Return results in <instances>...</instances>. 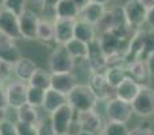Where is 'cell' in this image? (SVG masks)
I'll use <instances>...</instances> for the list:
<instances>
[{
  "instance_id": "1",
  "label": "cell",
  "mask_w": 154,
  "mask_h": 135,
  "mask_svg": "<svg viewBox=\"0 0 154 135\" xmlns=\"http://www.w3.org/2000/svg\"><path fill=\"white\" fill-rule=\"evenodd\" d=\"M66 100L76 112L96 109L99 104V99L88 87V84H77L66 96Z\"/></svg>"
},
{
  "instance_id": "2",
  "label": "cell",
  "mask_w": 154,
  "mask_h": 135,
  "mask_svg": "<svg viewBox=\"0 0 154 135\" xmlns=\"http://www.w3.org/2000/svg\"><path fill=\"white\" fill-rule=\"evenodd\" d=\"M76 61L62 45H54L48 57V70L51 74L72 73Z\"/></svg>"
},
{
  "instance_id": "3",
  "label": "cell",
  "mask_w": 154,
  "mask_h": 135,
  "mask_svg": "<svg viewBox=\"0 0 154 135\" xmlns=\"http://www.w3.org/2000/svg\"><path fill=\"white\" fill-rule=\"evenodd\" d=\"M27 91L29 84L20 80L12 78L4 85L5 106L11 109H18L27 103Z\"/></svg>"
},
{
  "instance_id": "4",
  "label": "cell",
  "mask_w": 154,
  "mask_h": 135,
  "mask_svg": "<svg viewBox=\"0 0 154 135\" xmlns=\"http://www.w3.org/2000/svg\"><path fill=\"white\" fill-rule=\"evenodd\" d=\"M75 119H76V111L68 103L64 104L62 107H60L58 109H56L53 114H50L51 124H53V128L57 135L72 133Z\"/></svg>"
},
{
  "instance_id": "5",
  "label": "cell",
  "mask_w": 154,
  "mask_h": 135,
  "mask_svg": "<svg viewBox=\"0 0 154 135\" xmlns=\"http://www.w3.org/2000/svg\"><path fill=\"white\" fill-rule=\"evenodd\" d=\"M73 127H77V133L79 131H87V133L100 135L104 128V122L96 109H89V111L84 112H76Z\"/></svg>"
},
{
  "instance_id": "6",
  "label": "cell",
  "mask_w": 154,
  "mask_h": 135,
  "mask_svg": "<svg viewBox=\"0 0 154 135\" xmlns=\"http://www.w3.org/2000/svg\"><path fill=\"white\" fill-rule=\"evenodd\" d=\"M133 112L141 118L154 116V89L149 85L141 87L137 97L131 103Z\"/></svg>"
},
{
  "instance_id": "7",
  "label": "cell",
  "mask_w": 154,
  "mask_h": 135,
  "mask_svg": "<svg viewBox=\"0 0 154 135\" xmlns=\"http://www.w3.org/2000/svg\"><path fill=\"white\" fill-rule=\"evenodd\" d=\"M41 16L37 10L27 7L19 15V30L23 41H37V31Z\"/></svg>"
},
{
  "instance_id": "8",
  "label": "cell",
  "mask_w": 154,
  "mask_h": 135,
  "mask_svg": "<svg viewBox=\"0 0 154 135\" xmlns=\"http://www.w3.org/2000/svg\"><path fill=\"white\" fill-rule=\"evenodd\" d=\"M123 7L125 18L127 24L133 30H141L146 23L147 10L139 0H127Z\"/></svg>"
},
{
  "instance_id": "9",
  "label": "cell",
  "mask_w": 154,
  "mask_h": 135,
  "mask_svg": "<svg viewBox=\"0 0 154 135\" xmlns=\"http://www.w3.org/2000/svg\"><path fill=\"white\" fill-rule=\"evenodd\" d=\"M133 107L130 103L120 100L118 97H111L106 101V115L107 119L111 122L127 123L133 115Z\"/></svg>"
},
{
  "instance_id": "10",
  "label": "cell",
  "mask_w": 154,
  "mask_h": 135,
  "mask_svg": "<svg viewBox=\"0 0 154 135\" xmlns=\"http://www.w3.org/2000/svg\"><path fill=\"white\" fill-rule=\"evenodd\" d=\"M125 24H127V22H126V18H125L123 7H120V5L112 7L109 10H106L103 18L96 24L97 35L101 34V32L111 31V30L116 29L119 26H125Z\"/></svg>"
},
{
  "instance_id": "11",
  "label": "cell",
  "mask_w": 154,
  "mask_h": 135,
  "mask_svg": "<svg viewBox=\"0 0 154 135\" xmlns=\"http://www.w3.org/2000/svg\"><path fill=\"white\" fill-rule=\"evenodd\" d=\"M0 32L19 42L22 39L19 30V16L5 8H0Z\"/></svg>"
},
{
  "instance_id": "12",
  "label": "cell",
  "mask_w": 154,
  "mask_h": 135,
  "mask_svg": "<svg viewBox=\"0 0 154 135\" xmlns=\"http://www.w3.org/2000/svg\"><path fill=\"white\" fill-rule=\"evenodd\" d=\"M22 56L23 54L19 48V43L0 32V60L10 65H15L22 58Z\"/></svg>"
},
{
  "instance_id": "13",
  "label": "cell",
  "mask_w": 154,
  "mask_h": 135,
  "mask_svg": "<svg viewBox=\"0 0 154 135\" xmlns=\"http://www.w3.org/2000/svg\"><path fill=\"white\" fill-rule=\"evenodd\" d=\"M87 84L96 95V97L99 99V101H107L108 99L115 96V89L109 87L104 73H92L88 78Z\"/></svg>"
},
{
  "instance_id": "14",
  "label": "cell",
  "mask_w": 154,
  "mask_h": 135,
  "mask_svg": "<svg viewBox=\"0 0 154 135\" xmlns=\"http://www.w3.org/2000/svg\"><path fill=\"white\" fill-rule=\"evenodd\" d=\"M76 19H56L54 22V45L68 43L75 38Z\"/></svg>"
},
{
  "instance_id": "15",
  "label": "cell",
  "mask_w": 154,
  "mask_h": 135,
  "mask_svg": "<svg viewBox=\"0 0 154 135\" xmlns=\"http://www.w3.org/2000/svg\"><path fill=\"white\" fill-rule=\"evenodd\" d=\"M87 62H88V66L91 69V73H104L106 72V69H107L106 56H104L97 39L88 45Z\"/></svg>"
},
{
  "instance_id": "16",
  "label": "cell",
  "mask_w": 154,
  "mask_h": 135,
  "mask_svg": "<svg viewBox=\"0 0 154 135\" xmlns=\"http://www.w3.org/2000/svg\"><path fill=\"white\" fill-rule=\"evenodd\" d=\"M80 84L75 73H58V74H51V81H50V88L57 92L62 93V95L68 96L69 92Z\"/></svg>"
},
{
  "instance_id": "17",
  "label": "cell",
  "mask_w": 154,
  "mask_h": 135,
  "mask_svg": "<svg viewBox=\"0 0 154 135\" xmlns=\"http://www.w3.org/2000/svg\"><path fill=\"white\" fill-rule=\"evenodd\" d=\"M38 68H39V65L34 60L29 58L26 56H22V58L14 65V78L20 80V81L29 84L30 78L37 72Z\"/></svg>"
},
{
  "instance_id": "18",
  "label": "cell",
  "mask_w": 154,
  "mask_h": 135,
  "mask_svg": "<svg viewBox=\"0 0 154 135\" xmlns=\"http://www.w3.org/2000/svg\"><path fill=\"white\" fill-rule=\"evenodd\" d=\"M126 73H127V77L133 78L134 81H137L142 87L149 85L150 74L147 70L146 62L142 61V60H137V61H133L126 65Z\"/></svg>"
},
{
  "instance_id": "19",
  "label": "cell",
  "mask_w": 154,
  "mask_h": 135,
  "mask_svg": "<svg viewBox=\"0 0 154 135\" xmlns=\"http://www.w3.org/2000/svg\"><path fill=\"white\" fill-rule=\"evenodd\" d=\"M141 87L142 85H139L137 81H134L133 78L127 77L125 81L120 82V85H118L115 88V97L131 104L134 101V99L137 97L138 92L141 91Z\"/></svg>"
},
{
  "instance_id": "20",
  "label": "cell",
  "mask_w": 154,
  "mask_h": 135,
  "mask_svg": "<svg viewBox=\"0 0 154 135\" xmlns=\"http://www.w3.org/2000/svg\"><path fill=\"white\" fill-rule=\"evenodd\" d=\"M66 96L62 93L57 92V91L49 88L45 92V99H43V104H42V111L46 115L53 114L56 109H58L60 107H62L64 104H66Z\"/></svg>"
},
{
  "instance_id": "21",
  "label": "cell",
  "mask_w": 154,
  "mask_h": 135,
  "mask_svg": "<svg viewBox=\"0 0 154 135\" xmlns=\"http://www.w3.org/2000/svg\"><path fill=\"white\" fill-rule=\"evenodd\" d=\"M75 38L89 45L91 42L97 39V30H96V26L82 20V19H76V22H75Z\"/></svg>"
},
{
  "instance_id": "22",
  "label": "cell",
  "mask_w": 154,
  "mask_h": 135,
  "mask_svg": "<svg viewBox=\"0 0 154 135\" xmlns=\"http://www.w3.org/2000/svg\"><path fill=\"white\" fill-rule=\"evenodd\" d=\"M43 115H45V112L42 111V108H37V107L30 106L27 103L16 109V120L30 123V124H38L39 120L43 118Z\"/></svg>"
},
{
  "instance_id": "23",
  "label": "cell",
  "mask_w": 154,
  "mask_h": 135,
  "mask_svg": "<svg viewBox=\"0 0 154 135\" xmlns=\"http://www.w3.org/2000/svg\"><path fill=\"white\" fill-rule=\"evenodd\" d=\"M106 10H107L106 5L97 4V3H91V4H88L87 7L84 8V10L80 11L79 19H82V20L96 26V24L100 22V19L103 18Z\"/></svg>"
},
{
  "instance_id": "24",
  "label": "cell",
  "mask_w": 154,
  "mask_h": 135,
  "mask_svg": "<svg viewBox=\"0 0 154 135\" xmlns=\"http://www.w3.org/2000/svg\"><path fill=\"white\" fill-rule=\"evenodd\" d=\"M54 22L56 20H49V19L41 18L37 31L38 42L43 43V45L54 43Z\"/></svg>"
},
{
  "instance_id": "25",
  "label": "cell",
  "mask_w": 154,
  "mask_h": 135,
  "mask_svg": "<svg viewBox=\"0 0 154 135\" xmlns=\"http://www.w3.org/2000/svg\"><path fill=\"white\" fill-rule=\"evenodd\" d=\"M57 19H79L80 10L73 0H60L56 8Z\"/></svg>"
},
{
  "instance_id": "26",
  "label": "cell",
  "mask_w": 154,
  "mask_h": 135,
  "mask_svg": "<svg viewBox=\"0 0 154 135\" xmlns=\"http://www.w3.org/2000/svg\"><path fill=\"white\" fill-rule=\"evenodd\" d=\"M50 81H51V73L48 70V69L39 66L37 69L32 77L30 78L29 85L34 88H39V89L48 91L50 88Z\"/></svg>"
},
{
  "instance_id": "27",
  "label": "cell",
  "mask_w": 154,
  "mask_h": 135,
  "mask_svg": "<svg viewBox=\"0 0 154 135\" xmlns=\"http://www.w3.org/2000/svg\"><path fill=\"white\" fill-rule=\"evenodd\" d=\"M64 46L68 50V53L75 58V61H77V60H85L88 57V43L82 42V41L73 38L68 43H65Z\"/></svg>"
},
{
  "instance_id": "28",
  "label": "cell",
  "mask_w": 154,
  "mask_h": 135,
  "mask_svg": "<svg viewBox=\"0 0 154 135\" xmlns=\"http://www.w3.org/2000/svg\"><path fill=\"white\" fill-rule=\"evenodd\" d=\"M104 76H106L109 87L114 88V89L118 85H120V82L127 78L126 68H107L106 72H104Z\"/></svg>"
},
{
  "instance_id": "29",
  "label": "cell",
  "mask_w": 154,
  "mask_h": 135,
  "mask_svg": "<svg viewBox=\"0 0 154 135\" xmlns=\"http://www.w3.org/2000/svg\"><path fill=\"white\" fill-rule=\"evenodd\" d=\"M101 135H130V130L126 126V123L108 120L107 123H104V128L101 131Z\"/></svg>"
},
{
  "instance_id": "30",
  "label": "cell",
  "mask_w": 154,
  "mask_h": 135,
  "mask_svg": "<svg viewBox=\"0 0 154 135\" xmlns=\"http://www.w3.org/2000/svg\"><path fill=\"white\" fill-rule=\"evenodd\" d=\"M46 91L39 89V88H34L29 85V91H27V104L34 106L37 108H42L43 99H45Z\"/></svg>"
},
{
  "instance_id": "31",
  "label": "cell",
  "mask_w": 154,
  "mask_h": 135,
  "mask_svg": "<svg viewBox=\"0 0 154 135\" xmlns=\"http://www.w3.org/2000/svg\"><path fill=\"white\" fill-rule=\"evenodd\" d=\"M37 130H38V135H57L53 128V124H51L50 115L46 114L43 115V118L37 124Z\"/></svg>"
},
{
  "instance_id": "32",
  "label": "cell",
  "mask_w": 154,
  "mask_h": 135,
  "mask_svg": "<svg viewBox=\"0 0 154 135\" xmlns=\"http://www.w3.org/2000/svg\"><path fill=\"white\" fill-rule=\"evenodd\" d=\"M3 8H5V10L11 11V12L19 16L27 8V3L26 0H4Z\"/></svg>"
},
{
  "instance_id": "33",
  "label": "cell",
  "mask_w": 154,
  "mask_h": 135,
  "mask_svg": "<svg viewBox=\"0 0 154 135\" xmlns=\"http://www.w3.org/2000/svg\"><path fill=\"white\" fill-rule=\"evenodd\" d=\"M12 78H14V65H10L0 60V85L4 87Z\"/></svg>"
},
{
  "instance_id": "34",
  "label": "cell",
  "mask_w": 154,
  "mask_h": 135,
  "mask_svg": "<svg viewBox=\"0 0 154 135\" xmlns=\"http://www.w3.org/2000/svg\"><path fill=\"white\" fill-rule=\"evenodd\" d=\"M154 53V30H146V38H145V48H143V56L142 60H146L147 56Z\"/></svg>"
},
{
  "instance_id": "35",
  "label": "cell",
  "mask_w": 154,
  "mask_h": 135,
  "mask_svg": "<svg viewBox=\"0 0 154 135\" xmlns=\"http://www.w3.org/2000/svg\"><path fill=\"white\" fill-rule=\"evenodd\" d=\"M16 130H18V135H38L37 124H30V123L16 120Z\"/></svg>"
},
{
  "instance_id": "36",
  "label": "cell",
  "mask_w": 154,
  "mask_h": 135,
  "mask_svg": "<svg viewBox=\"0 0 154 135\" xmlns=\"http://www.w3.org/2000/svg\"><path fill=\"white\" fill-rule=\"evenodd\" d=\"M0 135H18L15 120L7 119L0 123Z\"/></svg>"
},
{
  "instance_id": "37",
  "label": "cell",
  "mask_w": 154,
  "mask_h": 135,
  "mask_svg": "<svg viewBox=\"0 0 154 135\" xmlns=\"http://www.w3.org/2000/svg\"><path fill=\"white\" fill-rule=\"evenodd\" d=\"M130 135H154V131L150 123H141L138 127L130 131Z\"/></svg>"
},
{
  "instance_id": "38",
  "label": "cell",
  "mask_w": 154,
  "mask_h": 135,
  "mask_svg": "<svg viewBox=\"0 0 154 135\" xmlns=\"http://www.w3.org/2000/svg\"><path fill=\"white\" fill-rule=\"evenodd\" d=\"M145 62H146V66H147V70H149L150 77H154V53H152L150 56H147V58L145 60Z\"/></svg>"
},
{
  "instance_id": "39",
  "label": "cell",
  "mask_w": 154,
  "mask_h": 135,
  "mask_svg": "<svg viewBox=\"0 0 154 135\" xmlns=\"http://www.w3.org/2000/svg\"><path fill=\"white\" fill-rule=\"evenodd\" d=\"M146 26H149L150 30H154V7L147 10V14H146Z\"/></svg>"
},
{
  "instance_id": "40",
  "label": "cell",
  "mask_w": 154,
  "mask_h": 135,
  "mask_svg": "<svg viewBox=\"0 0 154 135\" xmlns=\"http://www.w3.org/2000/svg\"><path fill=\"white\" fill-rule=\"evenodd\" d=\"M42 2H43V0H26L27 7L32 8V10H37V11L41 8V5H42Z\"/></svg>"
},
{
  "instance_id": "41",
  "label": "cell",
  "mask_w": 154,
  "mask_h": 135,
  "mask_svg": "<svg viewBox=\"0 0 154 135\" xmlns=\"http://www.w3.org/2000/svg\"><path fill=\"white\" fill-rule=\"evenodd\" d=\"M73 2H75V4L77 5V8L81 11V10H84L88 4H91V3H92V0H73Z\"/></svg>"
},
{
  "instance_id": "42",
  "label": "cell",
  "mask_w": 154,
  "mask_h": 135,
  "mask_svg": "<svg viewBox=\"0 0 154 135\" xmlns=\"http://www.w3.org/2000/svg\"><path fill=\"white\" fill-rule=\"evenodd\" d=\"M60 3V0H43L41 7H50V8H57V4Z\"/></svg>"
},
{
  "instance_id": "43",
  "label": "cell",
  "mask_w": 154,
  "mask_h": 135,
  "mask_svg": "<svg viewBox=\"0 0 154 135\" xmlns=\"http://www.w3.org/2000/svg\"><path fill=\"white\" fill-rule=\"evenodd\" d=\"M0 107H5V96H4V87L0 85Z\"/></svg>"
},
{
  "instance_id": "44",
  "label": "cell",
  "mask_w": 154,
  "mask_h": 135,
  "mask_svg": "<svg viewBox=\"0 0 154 135\" xmlns=\"http://www.w3.org/2000/svg\"><path fill=\"white\" fill-rule=\"evenodd\" d=\"M139 2L146 7V10H150V8L154 7V0H139Z\"/></svg>"
},
{
  "instance_id": "45",
  "label": "cell",
  "mask_w": 154,
  "mask_h": 135,
  "mask_svg": "<svg viewBox=\"0 0 154 135\" xmlns=\"http://www.w3.org/2000/svg\"><path fill=\"white\" fill-rule=\"evenodd\" d=\"M111 0H92V3H97V4H101V5H107Z\"/></svg>"
},
{
  "instance_id": "46",
  "label": "cell",
  "mask_w": 154,
  "mask_h": 135,
  "mask_svg": "<svg viewBox=\"0 0 154 135\" xmlns=\"http://www.w3.org/2000/svg\"><path fill=\"white\" fill-rule=\"evenodd\" d=\"M75 135H96V134H92V133H87V131H79L77 134Z\"/></svg>"
},
{
  "instance_id": "47",
  "label": "cell",
  "mask_w": 154,
  "mask_h": 135,
  "mask_svg": "<svg viewBox=\"0 0 154 135\" xmlns=\"http://www.w3.org/2000/svg\"><path fill=\"white\" fill-rule=\"evenodd\" d=\"M3 4H4V0H0V8H3Z\"/></svg>"
},
{
  "instance_id": "48",
  "label": "cell",
  "mask_w": 154,
  "mask_h": 135,
  "mask_svg": "<svg viewBox=\"0 0 154 135\" xmlns=\"http://www.w3.org/2000/svg\"><path fill=\"white\" fill-rule=\"evenodd\" d=\"M64 135H75V134H72V133H68V134H64Z\"/></svg>"
},
{
  "instance_id": "49",
  "label": "cell",
  "mask_w": 154,
  "mask_h": 135,
  "mask_svg": "<svg viewBox=\"0 0 154 135\" xmlns=\"http://www.w3.org/2000/svg\"><path fill=\"white\" fill-rule=\"evenodd\" d=\"M153 118H154V116H153Z\"/></svg>"
}]
</instances>
